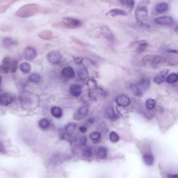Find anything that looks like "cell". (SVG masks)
<instances>
[{
  "mask_svg": "<svg viewBox=\"0 0 178 178\" xmlns=\"http://www.w3.org/2000/svg\"><path fill=\"white\" fill-rule=\"evenodd\" d=\"M120 2L124 6L129 8H133L134 6V0H119Z\"/></svg>",
  "mask_w": 178,
  "mask_h": 178,
  "instance_id": "35",
  "label": "cell"
},
{
  "mask_svg": "<svg viewBox=\"0 0 178 178\" xmlns=\"http://www.w3.org/2000/svg\"><path fill=\"white\" fill-rule=\"evenodd\" d=\"M79 131L81 132V133H85L87 131V128L86 126H82L79 128Z\"/></svg>",
  "mask_w": 178,
  "mask_h": 178,
  "instance_id": "41",
  "label": "cell"
},
{
  "mask_svg": "<svg viewBox=\"0 0 178 178\" xmlns=\"http://www.w3.org/2000/svg\"><path fill=\"white\" fill-rule=\"evenodd\" d=\"M41 80L40 75L37 74V73H34L31 74L29 77V81L33 83H38Z\"/></svg>",
  "mask_w": 178,
  "mask_h": 178,
  "instance_id": "32",
  "label": "cell"
},
{
  "mask_svg": "<svg viewBox=\"0 0 178 178\" xmlns=\"http://www.w3.org/2000/svg\"><path fill=\"white\" fill-rule=\"evenodd\" d=\"M166 59L157 55H147L143 59L142 63L145 66L157 68L159 65L166 63Z\"/></svg>",
  "mask_w": 178,
  "mask_h": 178,
  "instance_id": "1",
  "label": "cell"
},
{
  "mask_svg": "<svg viewBox=\"0 0 178 178\" xmlns=\"http://www.w3.org/2000/svg\"><path fill=\"white\" fill-rule=\"evenodd\" d=\"M87 84L89 89L95 90L97 88V82H96L95 79H93V78H90L87 81Z\"/></svg>",
  "mask_w": 178,
  "mask_h": 178,
  "instance_id": "34",
  "label": "cell"
},
{
  "mask_svg": "<svg viewBox=\"0 0 178 178\" xmlns=\"http://www.w3.org/2000/svg\"><path fill=\"white\" fill-rule=\"evenodd\" d=\"M138 86L140 87L141 90H145L150 86V80L145 79H143L140 81V82L138 83ZM143 91V90H142Z\"/></svg>",
  "mask_w": 178,
  "mask_h": 178,
  "instance_id": "29",
  "label": "cell"
},
{
  "mask_svg": "<svg viewBox=\"0 0 178 178\" xmlns=\"http://www.w3.org/2000/svg\"><path fill=\"white\" fill-rule=\"evenodd\" d=\"M1 83V77H0V84Z\"/></svg>",
  "mask_w": 178,
  "mask_h": 178,
  "instance_id": "46",
  "label": "cell"
},
{
  "mask_svg": "<svg viewBox=\"0 0 178 178\" xmlns=\"http://www.w3.org/2000/svg\"><path fill=\"white\" fill-rule=\"evenodd\" d=\"M23 54L25 59L27 61H31L36 58L37 53L36 49L33 47H27L25 48Z\"/></svg>",
  "mask_w": 178,
  "mask_h": 178,
  "instance_id": "7",
  "label": "cell"
},
{
  "mask_svg": "<svg viewBox=\"0 0 178 178\" xmlns=\"http://www.w3.org/2000/svg\"><path fill=\"white\" fill-rule=\"evenodd\" d=\"M116 103L121 107H127L131 103V100L129 97L125 95H121L115 99Z\"/></svg>",
  "mask_w": 178,
  "mask_h": 178,
  "instance_id": "10",
  "label": "cell"
},
{
  "mask_svg": "<svg viewBox=\"0 0 178 178\" xmlns=\"http://www.w3.org/2000/svg\"><path fill=\"white\" fill-rule=\"evenodd\" d=\"M92 150L90 148H86L85 150H84L82 153V156L83 157L85 158H90L92 155Z\"/></svg>",
  "mask_w": 178,
  "mask_h": 178,
  "instance_id": "37",
  "label": "cell"
},
{
  "mask_svg": "<svg viewBox=\"0 0 178 178\" xmlns=\"http://www.w3.org/2000/svg\"><path fill=\"white\" fill-rule=\"evenodd\" d=\"M169 72L168 70H164L156 75L154 78V82L157 84H161L166 81L167 75Z\"/></svg>",
  "mask_w": 178,
  "mask_h": 178,
  "instance_id": "14",
  "label": "cell"
},
{
  "mask_svg": "<svg viewBox=\"0 0 178 178\" xmlns=\"http://www.w3.org/2000/svg\"><path fill=\"white\" fill-rule=\"evenodd\" d=\"M39 126L43 129H47L50 126V122L47 119H42L39 121Z\"/></svg>",
  "mask_w": 178,
  "mask_h": 178,
  "instance_id": "30",
  "label": "cell"
},
{
  "mask_svg": "<svg viewBox=\"0 0 178 178\" xmlns=\"http://www.w3.org/2000/svg\"><path fill=\"white\" fill-rule=\"evenodd\" d=\"M31 65L26 62L22 63L19 66L20 71H22V73H25V74L29 73L31 71Z\"/></svg>",
  "mask_w": 178,
  "mask_h": 178,
  "instance_id": "23",
  "label": "cell"
},
{
  "mask_svg": "<svg viewBox=\"0 0 178 178\" xmlns=\"http://www.w3.org/2000/svg\"><path fill=\"white\" fill-rule=\"evenodd\" d=\"M148 43L146 41L141 40L139 43L138 46V49L136 50V52L138 54H141L144 52L147 47Z\"/></svg>",
  "mask_w": 178,
  "mask_h": 178,
  "instance_id": "22",
  "label": "cell"
},
{
  "mask_svg": "<svg viewBox=\"0 0 178 178\" xmlns=\"http://www.w3.org/2000/svg\"><path fill=\"white\" fill-rule=\"evenodd\" d=\"M107 149L105 147L100 146L98 148V152H97L98 157L101 159H105L107 157Z\"/></svg>",
  "mask_w": 178,
  "mask_h": 178,
  "instance_id": "21",
  "label": "cell"
},
{
  "mask_svg": "<svg viewBox=\"0 0 178 178\" xmlns=\"http://www.w3.org/2000/svg\"><path fill=\"white\" fill-rule=\"evenodd\" d=\"M100 32L102 36L105 37L107 40L109 41L112 42L114 40V37L113 33L112 32L111 29L109 27L105 25H103L100 27Z\"/></svg>",
  "mask_w": 178,
  "mask_h": 178,
  "instance_id": "9",
  "label": "cell"
},
{
  "mask_svg": "<svg viewBox=\"0 0 178 178\" xmlns=\"http://www.w3.org/2000/svg\"><path fill=\"white\" fill-rule=\"evenodd\" d=\"M130 88H131L132 91L133 93L135 95L137 96L138 97L142 96V94H143V91L138 85L132 84L130 86Z\"/></svg>",
  "mask_w": 178,
  "mask_h": 178,
  "instance_id": "25",
  "label": "cell"
},
{
  "mask_svg": "<svg viewBox=\"0 0 178 178\" xmlns=\"http://www.w3.org/2000/svg\"><path fill=\"white\" fill-rule=\"evenodd\" d=\"M51 113L53 117L56 118H60L63 115V111L61 108L55 106L51 108Z\"/></svg>",
  "mask_w": 178,
  "mask_h": 178,
  "instance_id": "19",
  "label": "cell"
},
{
  "mask_svg": "<svg viewBox=\"0 0 178 178\" xmlns=\"http://www.w3.org/2000/svg\"><path fill=\"white\" fill-rule=\"evenodd\" d=\"M78 75L79 79H85L88 77V72L85 67H82L78 72Z\"/></svg>",
  "mask_w": 178,
  "mask_h": 178,
  "instance_id": "27",
  "label": "cell"
},
{
  "mask_svg": "<svg viewBox=\"0 0 178 178\" xmlns=\"http://www.w3.org/2000/svg\"><path fill=\"white\" fill-rule=\"evenodd\" d=\"M14 98L10 93H4L0 95V105L7 106L12 103Z\"/></svg>",
  "mask_w": 178,
  "mask_h": 178,
  "instance_id": "8",
  "label": "cell"
},
{
  "mask_svg": "<svg viewBox=\"0 0 178 178\" xmlns=\"http://www.w3.org/2000/svg\"><path fill=\"white\" fill-rule=\"evenodd\" d=\"M63 25L68 28H77L82 25L80 20L72 17H65L63 19Z\"/></svg>",
  "mask_w": 178,
  "mask_h": 178,
  "instance_id": "5",
  "label": "cell"
},
{
  "mask_svg": "<svg viewBox=\"0 0 178 178\" xmlns=\"http://www.w3.org/2000/svg\"><path fill=\"white\" fill-rule=\"evenodd\" d=\"M4 45L7 47H9L11 45H14V41H13L12 39L10 38H6L4 39Z\"/></svg>",
  "mask_w": 178,
  "mask_h": 178,
  "instance_id": "38",
  "label": "cell"
},
{
  "mask_svg": "<svg viewBox=\"0 0 178 178\" xmlns=\"http://www.w3.org/2000/svg\"><path fill=\"white\" fill-rule=\"evenodd\" d=\"M106 115L112 121H115L119 118V116L115 113L114 110L112 107H108L106 110Z\"/></svg>",
  "mask_w": 178,
  "mask_h": 178,
  "instance_id": "18",
  "label": "cell"
},
{
  "mask_svg": "<svg viewBox=\"0 0 178 178\" xmlns=\"http://www.w3.org/2000/svg\"><path fill=\"white\" fill-rule=\"evenodd\" d=\"M154 22L159 25L170 26L173 24L174 19L171 16H162L155 18Z\"/></svg>",
  "mask_w": 178,
  "mask_h": 178,
  "instance_id": "6",
  "label": "cell"
},
{
  "mask_svg": "<svg viewBox=\"0 0 178 178\" xmlns=\"http://www.w3.org/2000/svg\"><path fill=\"white\" fill-rule=\"evenodd\" d=\"M167 52L168 53H177L178 51L177 50H168Z\"/></svg>",
  "mask_w": 178,
  "mask_h": 178,
  "instance_id": "43",
  "label": "cell"
},
{
  "mask_svg": "<svg viewBox=\"0 0 178 178\" xmlns=\"http://www.w3.org/2000/svg\"><path fill=\"white\" fill-rule=\"evenodd\" d=\"M0 71H1V70H0Z\"/></svg>",
  "mask_w": 178,
  "mask_h": 178,
  "instance_id": "47",
  "label": "cell"
},
{
  "mask_svg": "<svg viewBox=\"0 0 178 178\" xmlns=\"http://www.w3.org/2000/svg\"><path fill=\"white\" fill-rule=\"evenodd\" d=\"M5 153V150L3 144H2V142H0V153Z\"/></svg>",
  "mask_w": 178,
  "mask_h": 178,
  "instance_id": "42",
  "label": "cell"
},
{
  "mask_svg": "<svg viewBox=\"0 0 178 178\" xmlns=\"http://www.w3.org/2000/svg\"><path fill=\"white\" fill-rule=\"evenodd\" d=\"M34 96L28 91H24L20 93L19 100L22 105L24 107L30 108L34 105Z\"/></svg>",
  "mask_w": 178,
  "mask_h": 178,
  "instance_id": "2",
  "label": "cell"
},
{
  "mask_svg": "<svg viewBox=\"0 0 178 178\" xmlns=\"http://www.w3.org/2000/svg\"><path fill=\"white\" fill-rule=\"evenodd\" d=\"M88 122H89V124H92L93 123V121H94V120L93 119H92V118H90V119H88Z\"/></svg>",
  "mask_w": 178,
  "mask_h": 178,
  "instance_id": "44",
  "label": "cell"
},
{
  "mask_svg": "<svg viewBox=\"0 0 178 178\" xmlns=\"http://www.w3.org/2000/svg\"><path fill=\"white\" fill-rule=\"evenodd\" d=\"M144 5H138L135 11V17L138 22H143L147 18L148 14L147 7Z\"/></svg>",
  "mask_w": 178,
  "mask_h": 178,
  "instance_id": "3",
  "label": "cell"
},
{
  "mask_svg": "<svg viewBox=\"0 0 178 178\" xmlns=\"http://www.w3.org/2000/svg\"><path fill=\"white\" fill-rule=\"evenodd\" d=\"M47 59L48 61L52 64L58 65L62 61V55L57 51H51L47 54Z\"/></svg>",
  "mask_w": 178,
  "mask_h": 178,
  "instance_id": "4",
  "label": "cell"
},
{
  "mask_svg": "<svg viewBox=\"0 0 178 178\" xmlns=\"http://www.w3.org/2000/svg\"><path fill=\"white\" fill-rule=\"evenodd\" d=\"M178 75L177 73H171L166 77V82L169 84H174L178 81Z\"/></svg>",
  "mask_w": 178,
  "mask_h": 178,
  "instance_id": "28",
  "label": "cell"
},
{
  "mask_svg": "<svg viewBox=\"0 0 178 178\" xmlns=\"http://www.w3.org/2000/svg\"><path fill=\"white\" fill-rule=\"evenodd\" d=\"M109 139L112 142L116 143L119 141V136L115 132L112 131L110 133Z\"/></svg>",
  "mask_w": 178,
  "mask_h": 178,
  "instance_id": "36",
  "label": "cell"
},
{
  "mask_svg": "<svg viewBox=\"0 0 178 178\" xmlns=\"http://www.w3.org/2000/svg\"><path fill=\"white\" fill-rule=\"evenodd\" d=\"M108 15L109 16L114 17L117 16H126L127 15V13L122 10L119 8H113L112 10H109L108 12Z\"/></svg>",
  "mask_w": 178,
  "mask_h": 178,
  "instance_id": "17",
  "label": "cell"
},
{
  "mask_svg": "<svg viewBox=\"0 0 178 178\" xmlns=\"http://www.w3.org/2000/svg\"><path fill=\"white\" fill-rule=\"evenodd\" d=\"M168 8H169V6L168 4L164 2L158 3L156 5V6L155 7V11L159 14L166 12V11L168 10Z\"/></svg>",
  "mask_w": 178,
  "mask_h": 178,
  "instance_id": "16",
  "label": "cell"
},
{
  "mask_svg": "<svg viewBox=\"0 0 178 178\" xmlns=\"http://www.w3.org/2000/svg\"><path fill=\"white\" fill-rule=\"evenodd\" d=\"M88 113V108L86 106L79 108L73 115V119L76 120H81L87 115Z\"/></svg>",
  "mask_w": 178,
  "mask_h": 178,
  "instance_id": "11",
  "label": "cell"
},
{
  "mask_svg": "<svg viewBox=\"0 0 178 178\" xmlns=\"http://www.w3.org/2000/svg\"><path fill=\"white\" fill-rule=\"evenodd\" d=\"M79 142L82 145H85L87 143V138L85 137V136H84L83 137L81 138L79 140Z\"/></svg>",
  "mask_w": 178,
  "mask_h": 178,
  "instance_id": "40",
  "label": "cell"
},
{
  "mask_svg": "<svg viewBox=\"0 0 178 178\" xmlns=\"http://www.w3.org/2000/svg\"><path fill=\"white\" fill-rule=\"evenodd\" d=\"M81 86L76 84H73L70 88V93L74 97H78L82 93Z\"/></svg>",
  "mask_w": 178,
  "mask_h": 178,
  "instance_id": "15",
  "label": "cell"
},
{
  "mask_svg": "<svg viewBox=\"0 0 178 178\" xmlns=\"http://www.w3.org/2000/svg\"><path fill=\"white\" fill-rule=\"evenodd\" d=\"M156 105V101L153 99H148L146 101L145 105L147 109L149 110L154 109Z\"/></svg>",
  "mask_w": 178,
  "mask_h": 178,
  "instance_id": "31",
  "label": "cell"
},
{
  "mask_svg": "<svg viewBox=\"0 0 178 178\" xmlns=\"http://www.w3.org/2000/svg\"><path fill=\"white\" fill-rule=\"evenodd\" d=\"M61 74L63 77L67 79H72L75 77V72L71 67H64L61 71Z\"/></svg>",
  "mask_w": 178,
  "mask_h": 178,
  "instance_id": "13",
  "label": "cell"
},
{
  "mask_svg": "<svg viewBox=\"0 0 178 178\" xmlns=\"http://www.w3.org/2000/svg\"><path fill=\"white\" fill-rule=\"evenodd\" d=\"M89 137L94 143H97L101 140V134L99 132H93L90 134Z\"/></svg>",
  "mask_w": 178,
  "mask_h": 178,
  "instance_id": "24",
  "label": "cell"
},
{
  "mask_svg": "<svg viewBox=\"0 0 178 178\" xmlns=\"http://www.w3.org/2000/svg\"><path fill=\"white\" fill-rule=\"evenodd\" d=\"M76 128V125L75 123H70L65 126V131L66 132V133L72 135L74 132L75 131Z\"/></svg>",
  "mask_w": 178,
  "mask_h": 178,
  "instance_id": "26",
  "label": "cell"
},
{
  "mask_svg": "<svg viewBox=\"0 0 178 178\" xmlns=\"http://www.w3.org/2000/svg\"><path fill=\"white\" fill-rule=\"evenodd\" d=\"M18 67V62L14 60L11 59L10 63V73H14L17 70Z\"/></svg>",
  "mask_w": 178,
  "mask_h": 178,
  "instance_id": "33",
  "label": "cell"
},
{
  "mask_svg": "<svg viewBox=\"0 0 178 178\" xmlns=\"http://www.w3.org/2000/svg\"><path fill=\"white\" fill-rule=\"evenodd\" d=\"M11 59L9 57L5 58L0 65V70L2 73L7 74L10 72V63Z\"/></svg>",
  "mask_w": 178,
  "mask_h": 178,
  "instance_id": "12",
  "label": "cell"
},
{
  "mask_svg": "<svg viewBox=\"0 0 178 178\" xmlns=\"http://www.w3.org/2000/svg\"><path fill=\"white\" fill-rule=\"evenodd\" d=\"M144 162L147 166H152L154 164V156L150 154H145L143 156Z\"/></svg>",
  "mask_w": 178,
  "mask_h": 178,
  "instance_id": "20",
  "label": "cell"
},
{
  "mask_svg": "<svg viewBox=\"0 0 178 178\" xmlns=\"http://www.w3.org/2000/svg\"><path fill=\"white\" fill-rule=\"evenodd\" d=\"M177 175H169L168 177H171V178H174V177H177Z\"/></svg>",
  "mask_w": 178,
  "mask_h": 178,
  "instance_id": "45",
  "label": "cell"
},
{
  "mask_svg": "<svg viewBox=\"0 0 178 178\" xmlns=\"http://www.w3.org/2000/svg\"><path fill=\"white\" fill-rule=\"evenodd\" d=\"M74 61L75 62V63L77 64H81L82 62H83V59L82 58L79 57H75L74 58Z\"/></svg>",
  "mask_w": 178,
  "mask_h": 178,
  "instance_id": "39",
  "label": "cell"
}]
</instances>
